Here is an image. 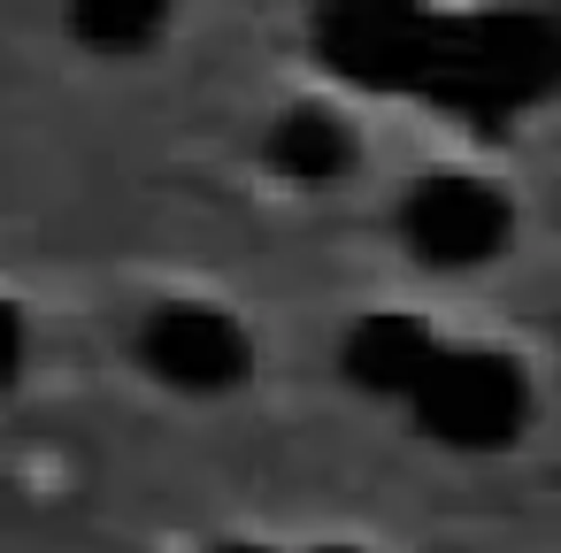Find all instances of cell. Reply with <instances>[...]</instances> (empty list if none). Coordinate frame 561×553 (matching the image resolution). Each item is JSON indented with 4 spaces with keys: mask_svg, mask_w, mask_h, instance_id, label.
Returning <instances> with one entry per match:
<instances>
[{
    "mask_svg": "<svg viewBox=\"0 0 561 553\" xmlns=\"http://www.w3.org/2000/svg\"><path fill=\"white\" fill-rule=\"evenodd\" d=\"M408 407H415V423L438 446L484 453V446H507L530 423V384H523V369L507 354H454V346H438V361L423 369Z\"/></svg>",
    "mask_w": 561,
    "mask_h": 553,
    "instance_id": "6da1fadb",
    "label": "cell"
},
{
    "mask_svg": "<svg viewBox=\"0 0 561 553\" xmlns=\"http://www.w3.org/2000/svg\"><path fill=\"white\" fill-rule=\"evenodd\" d=\"M139 361H147L154 384L201 400V392H231V384L254 369V338L239 331V315H224V308H208V300H170V308L147 315Z\"/></svg>",
    "mask_w": 561,
    "mask_h": 553,
    "instance_id": "7a4b0ae2",
    "label": "cell"
},
{
    "mask_svg": "<svg viewBox=\"0 0 561 553\" xmlns=\"http://www.w3.org/2000/svg\"><path fill=\"white\" fill-rule=\"evenodd\" d=\"M400 239L431 269H477L507 246V200L484 177H423L400 200Z\"/></svg>",
    "mask_w": 561,
    "mask_h": 553,
    "instance_id": "3957f363",
    "label": "cell"
},
{
    "mask_svg": "<svg viewBox=\"0 0 561 553\" xmlns=\"http://www.w3.org/2000/svg\"><path fill=\"white\" fill-rule=\"evenodd\" d=\"M438 331L423 323V315H400V308H377V315H362L354 331H346V346H339V369L362 384V392H377V400H408L415 384H423V369L438 361Z\"/></svg>",
    "mask_w": 561,
    "mask_h": 553,
    "instance_id": "277c9868",
    "label": "cell"
},
{
    "mask_svg": "<svg viewBox=\"0 0 561 553\" xmlns=\"http://www.w3.org/2000/svg\"><path fill=\"white\" fill-rule=\"evenodd\" d=\"M270 170L293 185H339L354 170V131L331 108H285L270 124Z\"/></svg>",
    "mask_w": 561,
    "mask_h": 553,
    "instance_id": "5b68a950",
    "label": "cell"
},
{
    "mask_svg": "<svg viewBox=\"0 0 561 553\" xmlns=\"http://www.w3.org/2000/svg\"><path fill=\"white\" fill-rule=\"evenodd\" d=\"M70 32H78V47L131 62L170 32V0H70Z\"/></svg>",
    "mask_w": 561,
    "mask_h": 553,
    "instance_id": "8992f818",
    "label": "cell"
},
{
    "mask_svg": "<svg viewBox=\"0 0 561 553\" xmlns=\"http://www.w3.org/2000/svg\"><path fill=\"white\" fill-rule=\"evenodd\" d=\"M16 369H24V315L0 308V392L16 384Z\"/></svg>",
    "mask_w": 561,
    "mask_h": 553,
    "instance_id": "52a82bcc",
    "label": "cell"
},
{
    "mask_svg": "<svg viewBox=\"0 0 561 553\" xmlns=\"http://www.w3.org/2000/svg\"><path fill=\"white\" fill-rule=\"evenodd\" d=\"M224 553H262V545H224Z\"/></svg>",
    "mask_w": 561,
    "mask_h": 553,
    "instance_id": "ba28073f",
    "label": "cell"
},
{
    "mask_svg": "<svg viewBox=\"0 0 561 553\" xmlns=\"http://www.w3.org/2000/svg\"><path fill=\"white\" fill-rule=\"evenodd\" d=\"M323 553H354V545H323Z\"/></svg>",
    "mask_w": 561,
    "mask_h": 553,
    "instance_id": "9c48e42d",
    "label": "cell"
}]
</instances>
